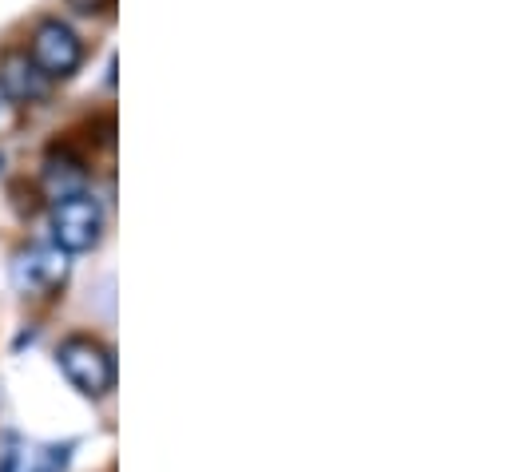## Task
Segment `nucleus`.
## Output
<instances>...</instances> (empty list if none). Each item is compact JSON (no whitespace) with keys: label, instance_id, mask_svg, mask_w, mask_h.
I'll use <instances>...</instances> for the list:
<instances>
[{"label":"nucleus","instance_id":"nucleus-1","mask_svg":"<svg viewBox=\"0 0 512 472\" xmlns=\"http://www.w3.org/2000/svg\"><path fill=\"white\" fill-rule=\"evenodd\" d=\"M56 361L64 377L84 393V397H108L116 389V354L92 338V334H72L60 342Z\"/></svg>","mask_w":512,"mask_h":472},{"label":"nucleus","instance_id":"nucleus-2","mask_svg":"<svg viewBox=\"0 0 512 472\" xmlns=\"http://www.w3.org/2000/svg\"><path fill=\"white\" fill-rule=\"evenodd\" d=\"M100 235H104V207L96 203V195L80 191L52 203V242L60 254H88L100 246Z\"/></svg>","mask_w":512,"mask_h":472},{"label":"nucleus","instance_id":"nucleus-3","mask_svg":"<svg viewBox=\"0 0 512 472\" xmlns=\"http://www.w3.org/2000/svg\"><path fill=\"white\" fill-rule=\"evenodd\" d=\"M28 60L48 80H68L84 60V44L64 20H40L32 32V44H28Z\"/></svg>","mask_w":512,"mask_h":472},{"label":"nucleus","instance_id":"nucleus-4","mask_svg":"<svg viewBox=\"0 0 512 472\" xmlns=\"http://www.w3.org/2000/svg\"><path fill=\"white\" fill-rule=\"evenodd\" d=\"M0 88L16 100V104H40L52 92V80L28 60V52H8L0 60Z\"/></svg>","mask_w":512,"mask_h":472},{"label":"nucleus","instance_id":"nucleus-5","mask_svg":"<svg viewBox=\"0 0 512 472\" xmlns=\"http://www.w3.org/2000/svg\"><path fill=\"white\" fill-rule=\"evenodd\" d=\"M64 270H68V262H64V254L60 250H28V254H20V262H16V286L24 290V294H52L60 282H64Z\"/></svg>","mask_w":512,"mask_h":472},{"label":"nucleus","instance_id":"nucleus-6","mask_svg":"<svg viewBox=\"0 0 512 472\" xmlns=\"http://www.w3.org/2000/svg\"><path fill=\"white\" fill-rule=\"evenodd\" d=\"M88 183V171H84V159H76L72 151H52L48 163H44V191L60 203L68 195H80Z\"/></svg>","mask_w":512,"mask_h":472},{"label":"nucleus","instance_id":"nucleus-7","mask_svg":"<svg viewBox=\"0 0 512 472\" xmlns=\"http://www.w3.org/2000/svg\"><path fill=\"white\" fill-rule=\"evenodd\" d=\"M68 457H72V445L44 449V453H40V465H36L32 472H64V469H68Z\"/></svg>","mask_w":512,"mask_h":472},{"label":"nucleus","instance_id":"nucleus-8","mask_svg":"<svg viewBox=\"0 0 512 472\" xmlns=\"http://www.w3.org/2000/svg\"><path fill=\"white\" fill-rule=\"evenodd\" d=\"M16 123H20V104L0 88V135H8Z\"/></svg>","mask_w":512,"mask_h":472},{"label":"nucleus","instance_id":"nucleus-9","mask_svg":"<svg viewBox=\"0 0 512 472\" xmlns=\"http://www.w3.org/2000/svg\"><path fill=\"white\" fill-rule=\"evenodd\" d=\"M76 12H84V16H100V12H108L116 0H68Z\"/></svg>","mask_w":512,"mask_h":472},{"label":"nucleus","instance_id":"nucleus-10","mask_svg":"<svg viewBox=\"0 0 512 472\" xmlns=\"http://www.w3.org/2000/svg\"><path fill=\"white\" fill-rule=\"evenodd\" d=\"M0 472H20V457H16L12 449H8L4 457H0Z\"/></svg>","mask_w":512,"mask_h":472}]
</instances>
